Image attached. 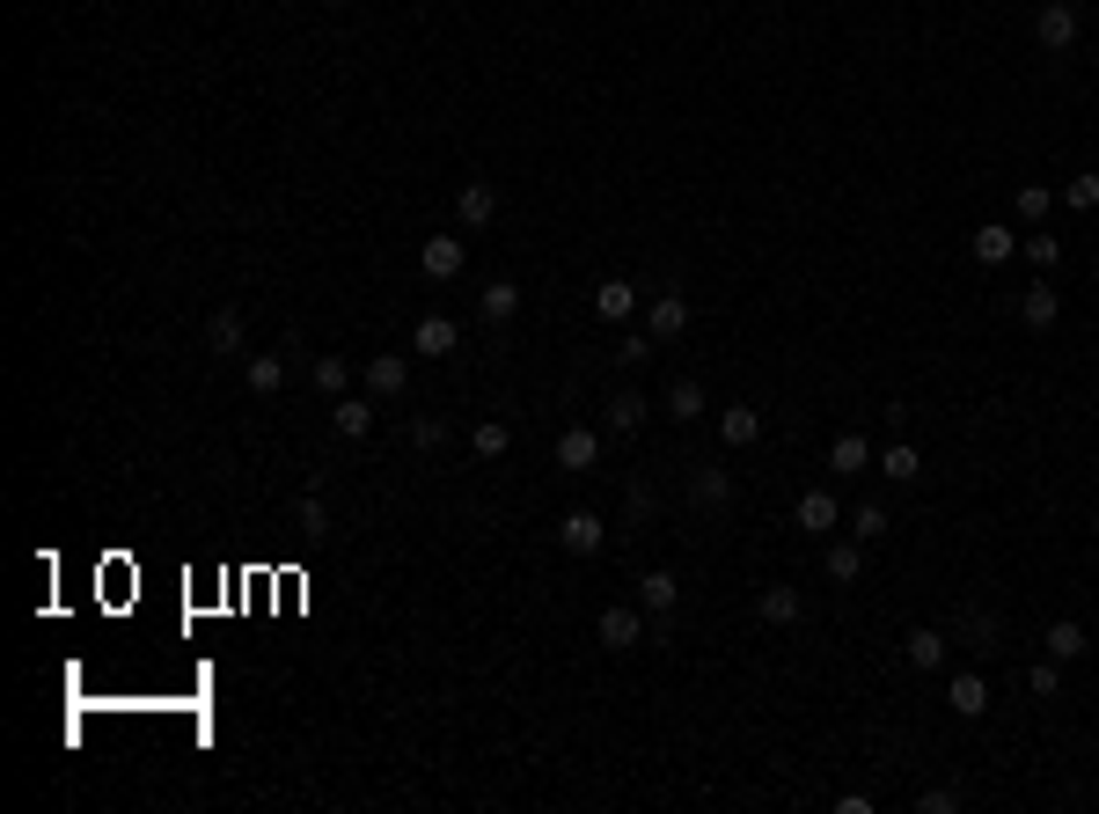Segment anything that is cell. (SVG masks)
<instances>
[{"label": "cell", "mask_w": 1099, "mask_h": 814, "mask_svg": "<svg viewBox=\"0 0 1099 814\" xmlns=\"http://www.w3.org/2000/svg\"><path fill=\"white\" fill-rule=\"evenodd\" d=\"M593 638H601L609 654H638V646L652 638V609L646 602H609L601 624H593Z\"/></svg>", "instance_id": "1"}, {"label": "cell", "mask_w": 1099, "mask_h": 814, "mask_svg": "<svg viewBox=\"0 0 1099 814\" xmlns=\"http://www.w3.org/2000/svg\"><path fill=\"white\" fill-rule=\"evenodd\" d=\"M1078 0H1041V8H1033V45H1041V52H1056L1063 59L1070 45H1078Z\"/></svg>", "instance_id": "2"}, {"label": "cell", "mask_w": 1099, "mask_h": 814, "mask_svg": "<svg viewBox=\"0 0 1099 814\" xmlns=\"http://www.w3.org/2000/svg\"><path fill=\"white\" fill-rule=\"evenodd\" d=\"M462 265H470V243H462V235H425L419 243V272L425 279H462Z\"/></svg>", "instance_id": "3"}, {"label": "cell", "mask_w": 1099, "mask_h": 814, "mask_svg": "<svg viewBox=\"0 0 1099 814\" xmlns=\"http://www.w3.org/2000/svg\"><path fill=\"white\" fill-rule=\"evenodd\" d=\"M689 507L697 513H726L733 507V478L718 462H689Z\"/></svg>", "instance_id": "4"}, {"label": "cell", "mask_w": 1099, "mask_h": 814, "mask_svg": "<svg viewBox=\"0 0 1099 814\" xmlns=\"http://www.w3.org/2000/svg\"><path fill=\"white\" fill-rule=\"evenodd\" d=\"M558 543L572 550V558H593V550L609 543V521H601V513H587V507H572V513L558 521Z\"/></svg>", "instance_id": "5"}, {"label": "cell", "mask_w": 1099, "mask_h": 814, "mask_svg": "<svg viewBox=\"0 0 1099 814\" xmlns=\"http://www.w3.org/2000/svg\"><path fill=\"white\" fill-rule=\"evenodd\" d=\"M646 331L660 337V345H675V337L689 331V302H681L675 286H667V294H652V308H646Z\"/></svg>", "instance_id": "6"}, {"label": "cell", "mask_w": 1099, "mask_h": 814, "mask_svg": "<svg viewBox=\"0 0 1099 814\" xmlns=\"http://www.w3.org/2000/svg\"><path fill=\"white\" fill-rule=\"evenodd\" d=\"M902 654H909V668H916V675H939V668H945V654H953V638H945V631H931V624H916Z\"/></svg>", "instance_id": "7"}, {"label": "cell", "mask_w": 1099, "mask_h": 814, "mask_svg": "<svg viewBox=\"0 0 1099 814\" xmlns=\"http://www.w3.org/2000/svg\"><path fill=\"white\" fill-rule=\"evenodd\" d=\"M411 390V360L403 353H374L366 360V396H403Z\"/></svg>", "instance_id": "8"}, {"label": "cell", "mask_w": 1099, "mask_h": 814, "mask_svg": "<svg viewBox=\"0 0 1099 814\" xmlns=\"http://www.w3.org/2000/svg\"><path fill=\"white\" fill-rule=\"evenodd\" d=\"M491 213H499V192H491L484 177H470L454 192V220H462V228H491Z\"/></svg>", "instance_id": "9"}, {"label": "cell", "mask_w": 1099, "mask_h": 814, "mask_svg": "<svg viewBox=\"0 0 1099 814\" xmlns=\"http://www.w3.org/2000/svg\"><path fill=\"white\" fill-rule=\"evenodd\" d=\"M755 617H763V624H799L806 617V595H799V587H785V580H769L763 595H755Z\"/></svg>", "instance_id": "10"}, {"label": "cell", "mask_w": 1099, "mask_h": 814, "mask_svg": "<svg viewBox=\"0 0 1099 814\" xmlns=\"http://www.w3.org/2000/svg\"><path fill=\"white\" fill-rule=\"evenodd\" d=\"M968 249H975V265L990 272V265H1004V257L1019 249V228H1004V220H982V228L968 235Z\"/></svg>", "instance_id": "11"}, {"label": "cell", "mask_w": 1099, "mask_h": 814, "mask_svg": "<svg viewBox=\"0 0 1099 814\" xmlns=\"http://www.w3.org/2000/svg\"><path fill=\"white\" fill-rule=\"evenodd\" d=\"M601 462V433L593 425H565L558 433V470H593Z\"/></svg>", "instance_id": "12"}, {"label": "cell", "mask_w": 1099, "mask_h": 814, "mask_svg": "<svg viewBox=\"0 0 1099 814\" xmlns=\"http://www.w3.org/2000/svg\"><path fill=\"white\" fill-rule=\"evenodd\" d=\"M792 521H799L806 536H828V529L843 521V507H836V492H821V484H814V492H799V507H792Z\"/></svg>", "instance_id": "13"}, {"label": "cell", "mask_w": 1099, "mask_h": 814, "mask_svg": "<svg viewBox=\"0 0 1099 814\" xmlns=\"http://www.w3.org/2000/svg\"><path fill=\"white\" fill-rule=\"evenodd\" d=\"M945 705H953L960 719H982V712H990V683H982L975 668H960L953 683H945Z\"/></svg>", "instance_id": "14"}, {"label": "cell", "mask_w": 1099, "mask_h": 814, "mask_svg": "<svg viewBox=\"0 0 1099 814\" xmlns=\"http://www.w3.org/2000/svg\"><path fill=\"white\" fill-rule=\"evenodd\" d=\"M638 602H646L652 617H667V609L681 602V580H675L667 566H646V572H638Z\"/></svg>", "instance_id": "15"}, {"label": "cell", "mask_w": 1099, "mask_h": 814, "mask_svg": "<svg viewBox=\"0 0 1099 814\" xmlns=\"http://www.w3.org/2000/svg\"><path fill=\"white\" fill-rule=\"evenodd\" d=\"M411 353L454 360V316H419V331H411Z\"/></svg>", "instance_id": "16"}, {"label": "cell", "mask_w": 1099, "mask_h": 814, "mask_svg": "<svg viewBox=\"0 0 1099 814\" xmlns=\"http://www.w3.org/2000/svg\"><path fill=\"white\" fill-rule=\"evenodd\" d=\"M243 382H249V396H279L286 390V353H249Z\"/></svg>", "instance_id": "17"}, {"label": "cell", "mask_w": 1099, "mask_h": 814, "mask_svg": "<svg viewBox=\"0 0 1099 814\" xmlns=\"http://www.w3.org/2000/svg\"><path fill=\"white\" fill-rule=\"evenodd\" d=\"M718 441H726V448H748V441H763V411H748V404H726V411H718Z\"/></svg>", "instance_id": "18"}, {"label": "cell", "mask_w": 1099, "mask_h": 814, "mask_svg": "<svg viewBox=\"0 0 1099 814\" xmlns=\"http://www.w3.org/2000/svg\"><path fill=\"white\" fill-rule=\"evenodd\" d=\"M828 470H836V478H865V470H873V448H865V433H836V448H828Z\"/></svg>", "instance_id": "19"}, {"label": "cell", "mask_w": 1099, "mask_h": 814, "mask_svg": "<svg viewBox=\"0 0 1099 814\" xmlns=\"http://www.w3.org/2000/svg\"><path fill=\"white\" fill-rule=\"evenodd\" d=\"M374 411H382V396H337V433H345V441H366V433H374Z\"/></svg>", "instance_id": "20"}, {"label": "cell", "mask_w": 1099, "mask_h": 814, "mask_svg": "<svg viewBox=\"0 0 1099 814\" xmlns=\"http://www.w3.org/2000/svg\"><path fill=\"white\" fill-rule=\"evenodd\" d=\"M1019 316H1027L1033 331H1048V323L1063 316V294H1056V286H1048V279H1033L1027 294H1019Z\"/></svg>", "instance_id": "21"}, {"label": "cell", "mask_w": 1099, "mask_h": 814, "mask_svg": "<svg viewBox=\"0 0 1099 814\" xmlns=\"http://www.w3.org/2000/svg\"><path fill=\"white\" fill-rule=\"evenodd\" d=\"M206 345H213V353H243V345H249V331H243V308H213V323H206Z\"/></svg>", "instance_id": "22"}, {"label": "cell", "mask_w": 1099, "mask_h": 814, "mask_svg": "<svg viewBox=\"0 0 1099 814\" xmlns=\"http://www.w3.org/2000/svg\"><path fill=\"white\" fill-rule=\"evenodd\" d=\"M880 478H894V484H916V478H924V455H916L909 441H887V448H880Z\"/></svg>", "instance_id": "23"}, {"label": "cell", "mask_w": 1099, "mask_h": 814, "mask_svg": "<svg viewBox=\"0 0 1099 814\" xmlns=\"http://www.w3.org/2000/svg\"><path fill=\"white\" fill-rule=\"evenodd\" d=\"M630 308H638V294H630V279H601V286H593V316H609V323H630Z\"/></svg>", "instance_id": "24"}, {"label": "cell", "mask_w": 1099, "mask_h": 814, "mask_svg": "<svg viewBox=\"0 0 1099 814\" xmlns=\"http://www.w3.org/2000/svg\"><path fill=\"white\" fill-rule=\"evenodd\" d=\"M308 374H315V390H323V396H345L352 390V360L345 353H315Z\"/></svg>", "instance_id": "25"}, {"label": "cell", "mask_w": 1099, "mask_h": 814, "mask_svg": "<svg viewBox=\"0 0 1099 814\" xmlns=\"http://www.w3.org/2000/svg\"><path fill=\"white\" fill-rule=\"evenodd\" d=\"M945 638H968V646H997V638H1004V624H997L990 609H960Z\"/></svg>", "instance_id": "26"}, {"label": "cell", "mask_w": 1099, "mask_h": 814, "mask_svg": "<svg viewBox=\"0 0 1099 814\" xmlns=\"http://www.w3.org/2000/svg\"><path fill=\"white\" fill-rule=\"evenodd\" d=\"M646 419H652V404H646L638 390H616V396H609V433H638Z\"/></svg>", "instance_id": "27"}, {"label": "cell", "mask_w": 1099, "mask_h": 814, "mask_svg": "<svg viewBox=\"0 0 1099 814\" xmlns=\"http://www.w3.org/2000/svg\"><path fill=\"white\" fill-rule=\"evenodd\" d=\"M1041 654L1078 660V654H1085V624H1078V617H1056V624H1048V638H1041Z\"/></svg>", "instance_id": "28"}, {"label": "cell", "mask_w": 1099, "mask_h": 814, "mask_svg": "<svg viewBox=\"0 0 1099 814\" xmlns=\"http://www.w3.org/2000/svg\"><path fill=\"white\" fill-rule=\"evenodd\" d=\"M513 308H521V294H513V279H491L484 294H477V316H484V323H513Z\"/></svg>", "instance_id": "29"}, {"label": "cell", "mask_w": 1099, "mask_h": 814, "mask_svg": "<svg viewBox=\"0 0 1099 814\" xmlns=\"http://www.w3.org/2000/svg\"><path fill=\"white\" fill-rule=\"evenodd\" d=\"M821 566H828V580H836V587H851L857 572H865V543H857V536H851V543H828Z\"/></svg>", "instance_id": "30"}, {"label": "cell", "mask_w": 1099, "mask_h": 814, "mask_svg": "<svg viewBox=\"0 0 1099 814\" xmlns=\"http://www.w3.org/2000/svg\"><path fill=\"white\" fill-rule=\"evenodd\" d=\"M1048 206H1056V192H1048V184H1019V192H1012V213L1027 220V228H1041Z\"/></svg>", "instance_id": "31"}, {"label": "cell", "mask_w": 1099, "mask_h": 814, "mask_svg": "<svg viewBox=\"0 0 1099 814\" xmlns=\"http://www.w3.org/2000/svg\"><path fill=\"white\" fill-rule=\"evenodd\" d=\"M667 411H675L681 425H697V419H704V411H712V404H704V390H697V382H689V374H681L675 390H667Z\"/></svg>", "instance_id": "32"}, {"label": "cell", "mask_w": 1099, "mask_h": 814, "mask_svg": "<svg viewBox=\"0 0 1099 814\" xmlns=\"http://www.w3.org/2000/svg\"><path fill=\"white\" fill-rule=\"evenodd\" d=\"M887 529H894V513L880 507V499H865V507L851 513V536H857V543H873V536H887Z\"/></svg>", "instance_id": "33"}, {"label": "cell", "mask_w": 1099, "mask_h": 814, "mask_svg": "<svg viewBox=\"0 0 1099 814\" xmlns=\"http://www.w3.org/2000/svg\"><path fill=\"white\" fill-rule=\"evenodd\" d=\"M1027 690H1033V697H1056V690H1063V660L1041 654V660L1027 668Z\"/></svg>", "instance_id": "34"}, {"label": "cell", "mask_w": 1099, "mask_h": 814, "mask_svg": "<svg viewBox=\"0 0 1099 814\" xmlns=\"http://www.w3.org/2000/svg\"><path fill=\"white\" fill-rule=\"evenodd\" d=\"M470 448H477V455H484V462H499V455H507V448H513V433H507V425H499V419H484V425H477V433H470Z\"/></svg>", "instance_id": "35"}, {"label": "cell", "mask_w": 1099, "mask_h": 814, "mask_svg": "<svg viewBox=\"0 0 1099 814\" xmlns=\"http://www.w3.org/2000/svg\"><path fill=\"white\" fill-rule=\"evenodd\" d=\"M1019 249H1027V257H1033V272H1056V257H1063V243H1056V235H1019Z\"/></svg>", "instance_id": "36"}, {"label": "cell", "mask_w": 1099, "mask_h": 814, "mask_svg": "<svg viewBox=\"0 0 1099 814\" xmlns=\"http://www.w3.org/2000/svg\"><path fill=\"white\" fill-rule=\"evenodd\" d=\"M294 529H308V536H323V529H331V507H323V499H294Z\"/></svg>", "instance_id": "37"}, {"label": "cell", "mask_w": 1099, "mask_h": 814, "mask_svg": "<svg viewBox=\"0 0 1099 814\" xmlns=\"http://www.w3.org/2000/svg\"><path fill=\"white\" fill-rule=\"evenodd\" d=\"M953 807H960L953 785H924V793H916V814H953Z\"/></svg>", "instance_id": "38"}, {"label": "cell", "mask_w": 1099, "mask_h": 814, "mask_svg": "<svg viewBox=\"0 0 1099 814\" xmlns=\"http://www.w3.org/2000/svg\"><path fill=\"white\" fill-rule=\"evenodd\" d=\"M624 513H630V521H652V513H660L652 484H630V492H624Z\"/></svg>", "instance_id": "39"}, {"label": "cell", "mask_w": 1099, "mask_h": 814, "mask_svg": "<svg viewBox=\"0 0 1099 814\" xmlns=\"http://www.w3.org/2000/svg\"><path fill=\"white\" fill-rule=\"evenodd\" d=\"M448 441V419H411V448H440Z\"/></svg>", "instance_id": "40"}, {"label": "cell", "mask_w": 1099, "mask_h": 814, "mask_svg": "<svg viewBox=\"0 0 1099 814\" xmlns=\"http://www.w3.org/2000/svg\"><path fill=\"white\" fill-rule=\"evenodd\" d=\"M1063 198H1070L1078 213H1092V206H1099V177H1070V192H1063Z\"/></svg>", "instance_id": "41"}, {"label": "cell", "mask_w": 1099, "mask_h": 814, "mask_svg": "<svg viewBox=\"0 0 1099 814\" xmlns=\"http://www.w3.org/2000/svg\"><path fill=\"white\" fill-rule=\"evenodd\" d=\"M652 345H660V337H624V353H616V360H624V367H638V360H652Z\"/></svg>", "instance_id": "42"}]
</instances>
